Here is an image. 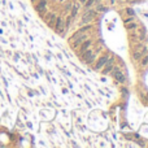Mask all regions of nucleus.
Wrapping results in <instances>:
<instances>
[{
  "mask_svg": "<svg viewBox=\"0 0 148 148\" xmlns=\"http://www.w3.org/2000/svg\"><path fill=\"white\" fill-rule=\"evenodd\" d=\"M33 2H35V0H33Z\"/></svg>",
  "mask_w": 148,
  "mask_h": 148,
  "instance_id": "412c9836",
  "label": "nucleus"
},
{
  "mask_svg": "<svg viewBox=\"0 0 148 148\" xmlns=\"http://www.w3.org/2000/svg\"><path fill=\"white\" fill-rule=\"evenodd\" d=\"M101 2V0H95V3H100Z\"/></svg>",
  "mask_w": 148,
  "mask_h": 148,
  "instance_id": "6ab92c4d",
  "label": "nucleus"
},
{
  "mask_svg": "<svg viewBox=\"0 0 148 148\" xmlns=\"http://www.w3.org/2000/svg\"><path fill=\"white\" fill-rule=\"evenodd\" d=\"M116 3V0H111V4H114Z\"/></svg>",
  "mask_w": 148,
  "mask_h": 148,
  "instance_id": "a211bd4d",
  "label": "nucleus"
},
{
  "mask_svg": "<svg viewBox=\"0 0 148 148\" xmlns=\"http://www.w3.org/2000/svg\"><path fill=\"white\" fill-rule=\"evenodd\" d=\"M78 7H79V5H74V7H73V13H72V17H74V16L77 14V11H78Z\"/></svg>",
  "mask_w": 148,
  "mask_h": 148,
  "instance_id": "4468645a",
  "label": "nucleus"
},
{
  "mask_svg": "<svg viewBox=\"0 0 148 148\" xmlns=\"http://www.w3.org/2000/svg\"><path fill=\"white\" fill-rule=\"evenodd\" d=\"M62 29H64V20L61 17L57 18V22H56V31L59 33H62Z\"/></svg>",
  "mask_w": 148,
  "mask_h": 148,
  "instance_id": "0eeeda50",
  "label": "nucleus"
},
{
  "mask_svg": "<svg viewBox=\"0 0 148 148\" xmlns=\"http://www.w3.org/2000/svg\"><path fill=\"white\" fill-rule=\"evenodd\" d=\"M90 29H91V25H86V26H83L82 29H79V30H78V31H77V33H75V34L73 35V39H74L75 36H78V35H79V34H83V33H84V31H87V30H90Z\"/></svg>",
  "mask_w": 148,
  "mask_h": 148,
  "instance_id": "6e6552de",
  "label": "nucleus"
},
{
  "mask_svg": "<svg viewBox=\"0 0 148 148\" xmlns=\"http://www.w3.org/2000/svg\"><path fill=\"white\" fill-rule=\"evenodd\" d=\"M132 20H134V17H130V18H126V20H125V23H129V22H131Z\"/></svg>",
  "mask_w": 148,
  "mask_h": 148,
  "instance_id": "dca6fc26",
  "label": "nucleus"
},
{
  "mask_svg": "<svg viewBox=\"0 0 148 148\" xmlns=\"http://www.w3.org/2000/svg\"><path fill=\"white\" fill-rule=\"evenodd\" d=\"M135 27H136V23H134V22L130 23V25H127V29H129V30H134Z\"/></svg>",
  "mask_w": 148,
  "mask_h": 148,
  "instance_id": "2eb2a0df",
  "label": "nucleus"
},
{
  "mask_svg": "<svg viewBox=\"0 0 148 148\" xmlns=\"http://www.w3.org/2000/svg\"><path fill=\"white\" fill-rule=\"evenodd\" d=\"M96 11H97V12H104V11H105V7H104V5H99V4H97Z\"/></svg>",
  "mask_w": 148,
  "mask_h": 148,
  "instance_id": "ddd939ff",
  "label": "nucleus"
},
{
  "mask_svg": "<svg viewBox=\"0 0 148 148\" xmlns=\"http://www.w3.org/2000/svg\"><path fill=\"white\" fill-rule=\"evenodd\" d=\"M107 61H108V56H103V57H101V59H100V60L97 61V64L95 65V69H96V70L101 69V68L104 66V64H105Z\"/></svg>",
  "mask_w": 148,
  "mask_h": 148,
  "instance_id": "39448f33",
  "label": "nucleus"
},
{
  "mask_svg": "<svg viewBox=\"0 0 148 148\" xmlns=\"http://www.w3.org/2000/svg\"><path fill=\"white\" fill-rule=\"evenodd\" d=\"M91 44H92V42L90 40V39H86V40L83 42V44H82V47H81V53H83L84 51H87L91 47Z\"/></svg>",
  "mask_w": 148,
  "mask_h": 148,
  "instance_id": "423d86ee",
  "label": "nucleus"
},
{
  "mask_svg": "<svg viewBox=\"0 0 148 148\" xmlns=\"http://www.w3.org/2000/svg\"><path fill=\"white\" fill-rule=\"evenodd\" d=\"M45 5H47V0H42V2L35 7V9H36L38 12H42V11L44 9V8H45Z\"/></svg>",
  "mask_w": 148,
  "mask_h": 148,
  "instance_id": "1a4fd4ad",
  "label": "nucleus"
},
{
  "mask_svg": "<svg viewBox=\"0 0 148 148\" xmlns=\"http://www.w3.org/2000/svg\"><path fill=\"white\" fill-rule=\"evenodd\" d=\"M127 13H129V14H131V16H132V14H134V12H132V9H130V8H129V9H127Z\"/></svg>",
  "mask_w": 148,
  "mask_h": 148,
  "instance_id": "f3484780",
  "label": "nucleus"
},
{
  "mask_svg": "<svg viewBox=\"0 0 148 148\" xmlns=\"http://www.w3.org/2000/svg\"><path fill=\"white\" fill-rule=\"evenodd\" d=\"M145 51H147V48H143L142 51H136V52L134 53V59H135V60L142 59V55H143V53H145Z\"/></svg>",
  "mask_w": 148,
  "mask_h": 148,
  "instance_id": "9d476101",
  "label": "nucleus"
},
{
  "mask_svg": "<svg viewBox=\"0 0 148 148\" xmlns=\"http://www.w3.org/2000/svg\"><path fill=\"white\" fill-rule=\"evenodd\" d=\"M87 38H88V36H87V34H79L78 36H75V38H74V43H73V45H74V47H77L78 44H82V43H83V42H84Z\"/></svg>",
  "mask_w": 148,
  "mask_h": 148,
  "instance_id": "20e7f679",
  "label": "nucleus"
},
{
  "mask_svg": "<svg viewBox=\"0 0 148 148\" xmlns=\"http://www.w3.org/2000/svg\"><path fill=\"white\" fill-rule=\"evenodd\" d=\"M95 14H96L95 11L88 9L87 12H86V13L83 14V17H82V23H87V22L92 21V18H93V16H95Z\"/></svg>",
  "mask_w": 148,
  "mask_h": 148,
  "instance_id": "f03ea898",
  "label": "nucleus"
},
{
  "mask_svg": "<svg viewBox=\"0 0 148 148\" xmlns=\"http://www.w3.org/2000/svg\"><path fill=\"white\" fill-rule=\"evenodd\" d=\"M79 2H81V3H84V2H86V0H79Z\"/></svg>",
  "mask_w": 148,
  "mask_h": 148,
  "instance_id": "aec40b11",
  "label": "nucleus"
},
{
  "mask_svg": "<svg viewBox=\"0 0 148 148\" xmlns=\"http://www.w3.org/2000/svg\"><path fill=\"white\" fill-rule=\"evenodd\" d=\"M111 72H112V75L117 79V82H120V83H123V82H125V79H126V78H125V75L122 74V72H121L118 68H113Z\"/></svg>",
  "mask_w": 148,
  "mask_h": 148,
  "instance_id": "f257e3e1",
  "label": "nucleus"
},
{
  "mask_svg": "<svg viewBox=\"0 0 148 148\" xmlns=\"http://www.w3.org/2000/svg\"><path fill=\"white\" fill-rule=\"evenodd\" d=\"M93 4H95V0H86L84 2V7L87 8V9H90Z\"/></svg>",
  "mask_w": 148,
  "mask_h": 148,
  "instance_id": "9b49d317",
  "label": "nucleus"
},
{
  "mask_svg": "<svg viewBox=\"0 0 148 148\" xmlns=\"http://www.w3.org/2000/svg\"><path fill=\"white\" fill-rule=\"evenodd\" d=\"M140 64H142L143 66H145V65L148 64V55H145V56L143 57V60H142V62H140Z\"/></svg>",
  "mask_w": 148,
  "mask_h": 148,
  "instance_id": "f8f14e48",
  "label": "nucleus"
},
{
  "mask_svg": "<svg viewBox=\"0 0 148 148\" xmlns=\"http://www.w3.org/2000/svg\"><path fill=\"white\" fill-rule=\"evenodd\" d=\"M113 59H111V60H109V61H107L105 62V64H104V69L103 70H101V73H103L104 75L105 74H108V73H111V70L113 69Z\"/></svg>",
  "mask_w": 148,
  "mask_h": 148,
  "instance_id": "7ed1b4c3",
  "label": "nucleus"
}]
</instances>
